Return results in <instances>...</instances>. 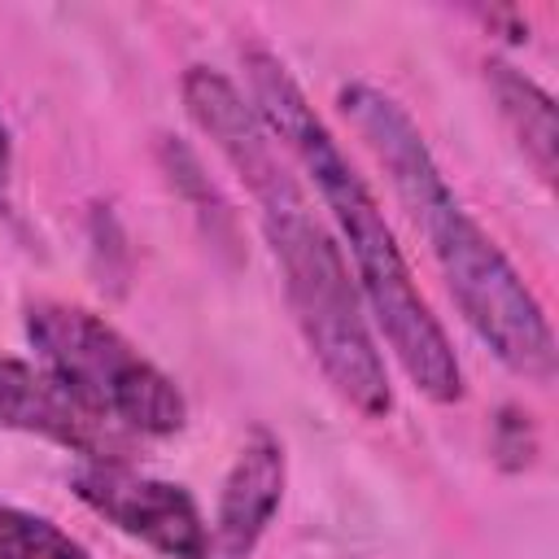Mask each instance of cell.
<instances>
[{"label":"cell","mask_w":559,"mask_h":559,"mask_svg":"<svg viewBox=\"0 0 559 559\" xmlns=\"http://www.w3.org/2000/svg\"><path fill=\"white\" fill-rule=\"evenodd\" d=\"M0 559H92V550L48 515L0 502Z\"/></svg>","instance_id":"obj_9"},{"label":"cell","mask_w":559,"mask_h":559,"mask_svg":"<svg viewBox=\"0 0 559 559\" xmlns=\"http://www.w3.org/2000/svg\"><path fill=\"white\" fill-rule=\"evenodd\" d=\"M485 79H489V92L507 118V127L515 131L524 157L537 166V175L546 183H555V170H559V122H555V100L528 79L520 74L515 66L507 61H489L485 66Z\"/></svg>","instance_id":"obj_8"},{"label":"cell","mask_w":559,"mask_h":559,"mask_svg":"<svg viewBox=\"0 0 559 559\" xmlns=\"http://www.w3.org/2000/svg\"><path fill=\"white\" fill-rule=\"evenodd\" d=\"M493 463L502 472H524L537 454V432H533V419L520 411V406H502L498 419H493Z\"/></svg>","instance_id":"obj_10"},{"label":"cell","mask_w":559,"mask_h":559,"mask_svg":"<svg viewBox=\"0 0 559 559\" xmlns=\"http://www.w3.org/2000/svg\"><path fill=\"white\" fill-rule=\"evenodd\" d=\"M74 498L118 533L144 542L166 559H210V524L197 498L162 476L135 472L118 459H79L70 472Z\"/></svg>","instance_id":"obj_5"},{"label":"cell","mask_w":559,"mask_h":559,"mask_svg":"<svg viewBox=\"0 0 559 559\" xmlns=\"http://www.w3.org/2000/svg\"><path fill=\"white\" fill-rule=\"evenodd\" d=\"M26 341L35 349V362L118 432L144 441L170 437L188 424V397L179 393V384L153 358H144L105 314L74 301H31Z\"/></svg>","instance_id":"obj_4"},{"label":"cell","mask_w":559,"mask_h":559,"mask_svg":"<svg viewBox=\"0 0 559 559\" xmlns=\"http://www.w3.org/2000/svg\"><path fill=\"white\" fill-rule=\"evenodd\" d=\"M179 92L192 122L210 135V144L227 157V166L258 201L271 258L284 275L293 323L310 345L319 371L358 415L384 419L393 411V384L341 240L314 218L310 197L280 157V144L227 74L192 66L183 70Z\"/></svg>","instance_id":"obj_1"},{"label":"cell","mask_w":559,"mask_h":559,"mask_svg":"<svg viewBox=\"0 0 559 559\" xmlns=\"http://www.w3.org/2000/svg\"><path fill=\"white\" fill-rule=\"evenodd\" d=\"M9 188H13V131L0 114V201L9 197Z\"/></svg>","instance_id":"obj_11"},{"label":"cell","mask_w":559,"mask_h":559,"mask_svg":"<svg viewBox=\"0 0 559 559\" xmlns=\"http://www.w3.org/2000/svg\"><path fill=\"white\" fill-rule=\"evenodd\" d=\"M0 428L44 437L79 459L127 463V454L135 450V437L92 415L52 371L26 358H9V354H0Z\"/></svg>","instance_id":"obj_6"},{"label":"cell","mask_w":559,"mask_h":559,"mask_svg":"<svg viewBox=\"0 0 559 559\" xmlns=\"http://www.w3.org/2000/svg\"><path fill=\"white\" fill-rule=\"evenodd\" d=\"M336 105L380 162L411 223L428 236V249L467 328L493 349L507 371L533 384H550L559 349L537 293L498 249V240L463 210L415 118L371 83H345L336 92Z\"/></svg>","instance_id":"obj_3"},{"label":"cell","mask_w":559,"mask_h":559,"mask_svg":"<svg viewBox=\"0 0 559 559\" xmlns=\"http://www.w3.org/2000/svg\"><path fill=\"white\" fill-rule=\"evenodd\" d=\"M245 79H249L253 114L262 118L271 140L306 170L319 201L328 205L341 231V249H349L345 262H354V284L362 293V306L376 319L380 336L389 341V354L428 402L437 406L459 402L463 397L459 354L441 319L432 314L428 297L419 293L376 192L367 188V179L358 175L341 140L328 131V122L319 118V109L310 105V96L275 52L249 48Z\"/></svg>","instance_id":"obj_2"},{"label":"cell","mask_w":559,"mask_h":559,"mask_svg":"<svg viewBox=\"0 0 559 559\" xmlns=\"http://www.w3.org/2000/svg\"><path fill=\"white\" fill-rule=\"evenodd\" d=\"M284 480H288V463H284L280 437L266 428H253L218 489V507H214V524H210L214 555H223V559L253 555V546L262 542V533L271 528V520L284 502Z\"/></svg>","instance_id":"obj_7"}]
</instances>
